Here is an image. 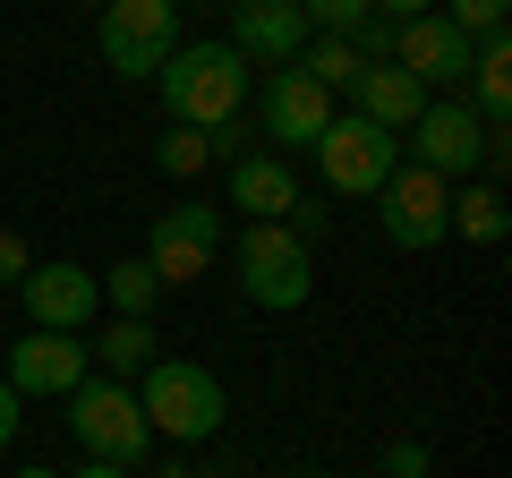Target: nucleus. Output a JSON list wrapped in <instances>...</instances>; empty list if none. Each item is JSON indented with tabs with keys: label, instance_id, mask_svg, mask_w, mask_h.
I'll list each match as a JSON object with an SVG mask.
<instances>
[{
	"label": "nucleus",
	"instance_id": "nucleus-1",
	"mask_svg": "<svg viewBox=\"0 0 512 478\" xmlns=\"http://www.w3.org/2000/svg\"><path fill=\"white\" fill-rule=\"evenodd\" d=\"M248 86H256V69L222 35L214 43H180V52L154 69V94H163L171 129H222V120H239V111H248Z\"/></svg>",
	"mask_w": 512,
	"mask_h": 478
},
{
	"label": "nucleus",
	"instance_id": "nucleus-12",
	"mask_svg": "<svg viewBox=\"0 0 512 478\" xmlns=\"http://www.w3.org/2000/svg\"><path fill=\"white\" fill-rule=\"evenodd\" d=\"M222 257V205H171L146 231V265L163 274V291H188L197 274H214Z\"/></svg>",
	"mask_w": 512,
	"mask_h": 478
},
{
	"label": "nucleus",
	"instance_id": "nucleus-33",
	"mask_svg": "<svg viewBox=\"0 0 512 478\" xmlns=\"http://www.w3.org/2000/svg\"><path fill=\"white\" fill-rule=\"evenodd\" d=\"M291 9H299V0H291Z\"/></svg>",
	"mask_w": 512,
	"mask_h": 478
},
{
	"label": "nucleus",
	"instance_id": "nucleus-4",
	"mask_svg": "<svg viewBox=\"0 0 512 478\" xmlns=\"http://www.w3.org/2000/svg\"><path fill=\"white\" fill-rule=\"evenodd\" d=\"M94 43L120 86H154V69L180 52V0H103Z\"/></svg>",
	"mask_w": 512,
	"mask_h": 478
},
{
	"label": "nucleus",
	"instance_id": "nucleus-8",
	"mask_svg": "<svg viewBox=\"0 0 512 478\" xmlns=\"http://www.w3.org/2000/svg\"><path fill=\"white\" fill-rule=\"evenodd\" d=\"M410 163L436 171V180H470L487 163V120L461 94H427V111L410 120Z\"/></svg>",
	"mask_w": 512,
	"mask_h": 478
},
{
	"label": "nucleus",
	"instance_id": "nucleus-2",
	"mask_svg": "<svg viewBox=\"0 0 512 478\" xmlns=\"http://www.w3.org/2000/svg\"><path fill=\"white\" fill-rule=\"evenodd\" d=\"M137 410H146V427L163 444H214L222 419H231V393H222V376L197 368V359H154V368L137 376Z\"/></svg>",
	"mask_w": 512,
	"mask_h": 478
},
{
	"label": "nucleus",
	"instance_id": "nucleus-25",
	"mask_svg": "<svg viewBox=\"0 0 512 478\" xmlns=\"http://www.w3.org/2000/svg\"><path fill=\"white\" fill-rule=\"evenodd\" d=\"M384 478H427V444H419V436H393V453H384Z\"/></svg>",
	"mask_w": 512,
	"mask_h": 478
},
{
	"label": "nucleus",
	"instance_id": "nucleus-29",
	"mask_svg": "<svg viewBox=\"0 0 512 478\" xmlns=\"http://www.w3.org/2000/svg\"><path fill=\"white\" fill-rule=\"evenodd\" d=\"M69 478H137V470H120V461H86V470H69Z\"/></svg>",
	"mask_w": 512,
	"mask_h": 478
},
{
	"label": "nucleus",
	"instance_id": "nucleus-14",
	"mask_svg": "<svg viewBox=\"0 0 512 478\" xmlns=\"http://www.w3.org/2000/svg\"><path fill=\"white\" fill-rule=\"evenodd\" d=\"M222 43H231L248 69H256V60L291 69V60L308 52V18H299L291 0H231V35H222Z\"/></svg>",
	"mask_w": 512,
	"mask_h": 478
},
{
	"label": "nucleus",
	"instance_id": "nucleus-5",
	"mask_svg": "<svg viewBox=\"0 0 512 478\" xmlns=\"http://www.w3.org/2000/svg\"><path fill=\"white\" fill-rule=\"evenodd\" d=\"M69 436L86 461H120V470H137L154 444L146 410H137V385H111V376H86V385L69 393Z\"/></svg>",
	"mask_w": 512,
	"mask_h": 478
},
{
	"label": "nucleus",
	"instance_id": "nucleus-28",
	"mask_svg": "<svg viewBox=\"0 0 512 478\" xmlns=\"http://www.w3.org/2000/svg\"><path fill=\"white\" fill-rule=\"evenodd\" d=\"M18 419H26V402H18V393H9V376H0V453L18 444Z\"/></svg>",
	"mask_w": 512,
	"mask_h": 478
},
{
	"label": "nucleus",
	"instance_id": "nucleus-23",
	"mask_svg": "<svg viewBox=\"0 0 512 478\" xmlns=\"http://www.w3.org/2000/svg\"><path fill=\"white\" fill-rule=\"evenodd\" d=\"M299 18H308V35H350L359 18H376L367 0H299Z\"/></svg>",
	"mask_w": 512,
	"mask_h": 478
},
{
	"label": "nucleus",
	"instance_id": "nucleus-7",
	"mask_svg": "<svg viewBox=\"0 0 512 478\" xmlns=\"http://www.w3.org/2000/svg\"><path fill=\"white\" fill-rule=\"evenodd\" d=\"M376 214H384V239L393 248H444L453 239V180H436V171L419 163H393V180L376 188Z\"/></svg>",
	"mask_w": 512,
	"mask_h": 478
},
{
	"label": "nucleus",
	"instance_id": "nucleus-18",
	"mask_svg": "<svg viewBox=\"0 0 512 478\" xmlns=\"http://www.w3.org/2000/svg\"><path fill=\"white\" fill-rule=\"evenodd\" d=\"M453 231L470 239V248H504V231H512V214H504V188H487V180H461V188H453Z\"/></svg>",
	"mask_w": 512,
	"mask_h": 478
},
{
	"label": "nucleus",
	"instance_id": "nucleus-31",
	"mask_svg": "<svg viewBox=\"0 0 512 478\" xmlns=\"http://www.w3.org/2000/svg\"><path fill=\"white\" fill-rule=\"evenodd\" d=\"M291 478H316V470H291Z\"/></svg>",
	"mask_w": 512,
	"mask_h": 478
},
{
	"label": "nucleus",
	"instance_id": "nucleus-27",
	"mask_svg": "<svg viewBox=\"0 0 512 478\" xmlns=\"http://www.w3.org/2000/svg\"><path fill=\"white\" fill-rule=\"evenodd\" d=\"M367 9H376L384 26H410V18H427V9H436V0H367Z\"/></svg>",
	"mask_w": 512,
	"mask_h": 478
},
{
	"label": "nucleus",
	"instance_id": "nucleus-13",
	"mask_svg": "<svg viewBox=\"0 0 512 478\" xmlns=\"http://www.w3.org/2000/svg\"><path fill=\"white\" fill-rule=\"evenodd\" d=\"M393 69H410L427 94H461V86H470V35L427 9V18L393 26Z\"/></svg>",
	"mask_w": 512,
	"mask_h": 478
},
{
	"label": "nucleus",
	"instance_id": "nucleus-17",
	"mask_svg": "<svg viewBox=\"0 0 512 478\" xmlns=\"http://www.w3.org/2000/svg\"><path fill=\"white\" fill-rule=\"evenodd\" d=\"M86 359H94V376H111V385H137L163 350H154V325H146V316H111V325L86 342Z\"/></svg>",
	"mask_w": 512,
	"mask_h": 478
},
{
	"label": "nucleus",
	"instance_id": "nucleus-26",
	"mask_svg": "<svg viewBox=\"0 0 512 478\" xmlns=\"http://www.w3.org/2000/svg\"><path fill=\"white\" fill-rule=\"evenodd\" d=\"M26 265H35V248H26L18 231H0V291H18V282H26Z\"/></svg>",
	"mask_w": 512,
	"mask_h": 478
},
{
	"label": "nucleus",
	"instance_id": "nucleus-21",
	"mask_svg": "<svg viewBox=\"0 0 512 478\" xmlns=\"http://www.w3.org/2000/svg\"><path fill=\"white\" fill-rule=\"evenodd\" d=\"M154 171H163V180H197V171H214V154H205V129H171L163 146H154Z\"/></svg>",
	"mask_w": 512,
	"mask_h": 478
},
{
	"label": "nucleus",
	"instance_id": "nucleus-11",
	"mask_svg": "<svg viewBox=\"0 0 512 478\" xmlns=\"http://www.w3.org/2000/svg\"><path fill=\"white\" fill-rule=\"evenodd\" d=\"M333 111H342V103H333L308 69H274V77H265V94H256V129L274 137V154L291 163V154H308L316 137H325Z\"/></svg>",
	"mask_w": 512,
	"mask_h": 478
},
{
	"label": "nucleus",
	"instance_id": "nucleus-6",
	"mask_svg": "<svg viewBox=\"0 0 512 478\" xmlns=\"http://www.w3.org/2000/svg\"><path fill=\"white\" fill-rule=\"evenodd\" d=\"M316 163H325V188L333 197H376L384 180H393V163H402V137H384L376 120H359V111H333L325 137H316Z\"/></svg>",
	"mask_w": 512,
	"mask_h": 478
},
{
	"label": "nucleus",
	"instance_id": "nucleus-3",
	"mask_svg": "<svg viewBox=\"0 0 512 478\" xmlns=\"http://www.w3.org/2000/svg\"><path fill=\"white\" fill-rule=\"evenodd\" d=\"M231 265H239V291H248V308H265V316L308 308V291H316V248L291 231V222H248Z\"/></svg>",
	"mask_w": 512,
	"mask_h": 478
},
{
	"label": "nucleus",
	"instance_id": "nucleus-9",
	"mask_svg": "<svg viewBox=\"0 0 512 478\" xmlns=\"http://www.w3.org/2000/svg\"><path fill=\"white\" fill-rule=\"evenodd\" d=\"M18 308L35 333H86L103 316V291H94V265H69V257H35L18 282Z\"/></svg>",
	"mask_w": 512,
	"mask_h": 478
},
{
	"label": "nucleus",
	"instance_id": "nucleus-22",
	"mask_svg": "<svg viewBox=\"0 0 512 478\" xmlns=\"http://www.w3.org/2000/svg\"><path fill=\"white\" fill-rule=\"evenodd\" d=\"M436 18H444V26H461V35L478 43V35H495V26L512 18V0H436Z\"/></svg>",
	"mask_w": 512,
	"mask_h": 478
},
{
	"label": "nucleus",
	"instance_id": "nucleus-30",
	"mask_svg": "<svg viewBox=\"0 0 512 478\" xmlns=\"http://www.w3.org/2000/svg\"><path fill=\"white\" fill-rule=\"evenodd\" d=\"M18 478H60V470H52V461H35V470H18Z\"/></svg>",
	"mask_w": 512,
	"mask_h": 478
},
{
	"label": "nucleus",
	"instance_id": "nucleus-16",
	"mask_svg": "<svg viewBox=\"0 0 512 478\" xmlns=\"http://www.w3.org/2000/svg\"><path fill=\"white\" fill-rule=\"evenodd\" d=\"M231 171V205L248 222H282L299 205V171L282 163V154H239V163H222Z\"/></svg>",
	"mask_w": 512,
	"mask_h": 478
},
{
	"label": "nucleus",
	"instance_id": "nucleus-24",
	"mask_svg": "<svg viewBox=\"0 0 512 478\" xmlns=\"http://www.w3.org/2000/svg\"><path fill=\"white\" fill-rule=\"evenodd\" d=\"M205 154H214V163H239V154H256V120L239 111V120H222V129H205Z\"/></svg>",
	"mask_w": 512,
	"mask_h": 478
},
{
	"label": "nucleus",
	"instance_id": "nucleus-32",
	"mask_svg": "<svg viewBox=\"0 0 512 478\" xmlns=\"http://www.w3.org/2000/svg\"><path fill=\"white\" fill-rule=\"evenodd\" d=\"M94 9H103V0H94Z\"/></svg>",
	"mask_w": 512,
	"mask_h": 478
},
{
	"label": "nucleus",
	"instance_id": "nucleus-10",
	"mask_svg": "<svg viewBox=\"0 0 512 478\" xmlns=\"http://www.w3.org/2000/svg\"><path fill=\"white\" fill-rule=\"evenodd\" d=\"M9 393L18 402H69L77 385L94 376V359H86V333H35L26 325V342H9Z\"/></svg>",
	"mask_w": 512,
	"mask_h": 478
},
{
	"label": "nucleus",
	"instance_id": "nucleus-19",
	"mask_svg": "<svg viewBox=\"0 0 512 478\" xmlns=\"http://www.w3.org/2000/svg\"><path fill=\"white\" fill-rule=\"evenodd\" d=\"M94 291H103V308H111V316H154V299H163V274H154L146 257H120V265H103V274H94Z\"/></svg>",
	"mask_w": 512,
	"mask_h": 478
},
{
	"label": "nucleus",
	"instance_id": "nucleus-20",
	"mask_svg": "<svg viewBox=\"0 0 512 478\" xmlns=\"http://www.w3.org/2000/svg\"><path fill=\"white\" fill-rule=\"evenodd\" d=\"M291 69H308V77H316V86H325V94H333V103H342V94H350V86H359V69H367V60H359V52H350V35H308V52H299V60H291Z\"/></svg>",
	"mask_w": 512,
	"mask_h": 478
},
{
	"label": "nucleus",
	"instance_id": "nucleus-15",
	"mask_svg": "<svg viewBox=\"0 0 512 478\" xmlns=\"http://www.w3.org/2000/svg\"><path fill=\"white\" fill-rule=\"evenodd\" d=\"M350 111L376 120L384 137H410V120L427 111V86L410 69H393V60H376V69H359V86H350Z\"/></svg>",
	"mask_w": 512,
	"mask_h": 478
}]
</instances>
